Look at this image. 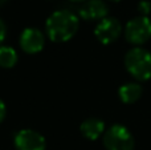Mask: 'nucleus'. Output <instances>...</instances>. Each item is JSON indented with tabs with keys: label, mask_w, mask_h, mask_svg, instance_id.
<instances>
[{
	"label": "nucleus",
	"mask_w": 151,
	"mask_h": 150,
	"mask_svg": "<svg viewBox=\"0 0 151 150\" xmlns=\"http://www.w3.org/2000/svg\"><path fill=\"white\" fill-rule=\"evenodd\" d=\"M78 27V17L68 9H58L53 12L45 24L48 37L55 43H64L70 40L77 33Z\"/></svg>",
	"instance_id": "obj_1"
},
{
	"label": "nucleus",
	"mask_w": 151,
	"mask_h": 150,
	"mask_svg": "<svg viewBox=\"0 0 151 150\" xmlns=\"http://www.w3.org/2000/svg\"><path fill=\"white\" fill-rule=\"evenodd\" d=\"M126 71L137 81L151 79V53L142 47H134L125 56Z\"/></svg>",
	"instance_id": "obj_2"
},
{
	"label": "nucleus",
	"mask_w": 151,
	"mask_h": 150,
	"mask_svg": "<svg viewBox=\"0 0 151 150\" xmlns=\"http://www.w3.org/2000/svg\"><path fill=\"white\" fill-rule=\"evenodd\" d=\"M104 145L107 150H134L135 142L127 128L115 124L104 133Z\"/></svg>",
	"instance_id": "obj_3"
},
{
	"label": "nucleus",
	"mask_w": 151,
	"mask_h": 150,
	"mask_svg": "<svg viewBox=\"0 0 151 150\" xmlns=\"http://www.w3.org/2000/svg\"><path fill=\"white\" fill-rule=\"evenodd\" d=\"M125 37L130 44L141 47L151 39V20L146 16H137L127 21L125 27Z\"/></svg>",
	"instance_id": "obj_4"
},
{
	"label": "nucleus",
	"mask_w": 151,
	"mask_h": 150,
	"mask_svg": "<svg viewBox=\"0 0 151 150\" xmlns=\"http://www.w3.org/2000/svg\"><path fill=\"white\" fill-rule=\"evenodd\" d=\"M122 31V24L119 23L118 19L105 17L97 24L96 29H94V35H96L97 40L99 43L107 45L114 43L115 40H118Z\"/></svg>",
	"instance_id": "obj_5"
},
{
	"label": "nucleus",
	"mask_w": 151,
	"mask_h": 150,
	"mask_svg": "<svg viewBox=\"0 0 151 150\" xmlns=\"http://www.w3.org/2000/svg\"><path fill=\"white\" fill-rule=\"evenodd\" d=\"M15 146L17 150H45V140L40 133L24 129L15 136Z\"/></svg>",
	"instance_id": "obj_6"
},
{
	"label": "nucleus",
	"mask_w": 151,
	"mask_h": 150,
	"mask_svg": "<svg viewBox=\"0 0 151 150\" xmlns=\"http://www.w3.org/2000/svg\"><path fill=\"white\" fill-rule=\"evenodd\" d=\"M44 35L37 28H25L20 36L21 49L27 53H37L44 48Z\"/></svg>",
	"instance_id": "obj_7"
},
{
	"label": "nucleus",
	"mask_w": 151,
	"mask_h": 150,
	"mask_svg": "<svg viewBox=\"0 0 151 150\" xmlns=\"http://www.w3.org/2000/svg\"><path fill=\"white\" fill-rule=\"evenodd\" d=\"M109 8L104 0H88L80 7L78 13L83 20H99L107 17Z\"/></svg>",
	"instance_id": "obj_8"
},
{
	"label": "nucleus",
	"mask_w": 151,
	"mask_h": 150,
	"mask_svg": "<svg viewBox=\"0 0 151 150\" xmlns=\"http://www.w3.org/2000/svg\"><path fill=\"white\" fill-rule=\"evenodd\" d=\"M143 88L139 82H126L118 89V96L123 104H134L142 97Z\"/></svg>",
	"instance_id": "obj_9"
},
{
	"label": "nucleus",
	"mask_w": 151,
	"mask_h": 150,
	"mask_svg": "<svg viewBox=\"0 0 151 150\" xmlns=\"http://www.w3.org/2000/svg\"><path fill=\"white\" fill-rule=\"evenodd\" d=\"M81 133L85 136L88 140H97L105 133V124L99 118H88L81 124Z\"/></svg>",
	"instance_id": "obj_10"
},
{
	"label": "nucleus",
	"mask_w": 151,
	"mask_h": 150,
	"mask_svg": "<svg viewBox=\"0 0 151 150\" xmlns=\"http://www.w3.org/2000/svg\"><path fill=\"white\" fill-rule=\"evenodd\" d=\"M17 63V53L13 48L0 47V66L1 68H12Z\"/></svg>",
	"instance_id": "obj_11"
},
{
	"label": "nucleus",
	"mask_w": 151,
	"mask_h": 150,
	"mask_svg": "<svg viewBox=\"0 0 151 150\" xmlns=\"http://www.w3.org/2000/svg\"><path fill=\"white\" fill-rule=\"evenodd\" d=\"M137 9L139 12V16H146L149 17V15L151 13V3L149 0H141L137 5Z\"/></svg>",
	"instance_id": "obj_12"
},
{
	"label": "nucleus",
	"mask_w": 151,
	"mask_h": 150,
	"mask_svg": "<svg viewBox=\"0 0 151 150\" xmlns=\"http://www.w3.org/2000/svg\"><path fill=\"white\" fill-rule=\"evenodd\" d=\"M5 33H7V27H5L4 21L0 19V43H3V40L5 39Z\"/></svg>",
	"instance_id": "obj_13"
},
{
	"label": "nucleus",
	"mask_w": 151,
	"mask_h": 150,
	"mask_svg": "<svg viewBox=\"0 0 151 150\" xmlns=\"http://www.w3.org/2000/svg\"><path fill=\"white\" fill-rule=\"evenodd\" d=\"M5 113H7V110H5V105H4V102L0 100V122L4 120Z\"/></svg>",
	"instance_id": "obj_14"
},
{
	"label": "nucleus",
	"mask_w": 151,
	"mask_h": 150,
	"mask_svg": "<svg viewBox=\"0 0 151 150\" xmlns=\"http://www.w3.org/2000/svg\"><path fill=\"white\" fill-rule=\"evenodd\" d=\"M70 1H76V3H81V1H88V0H70Z\"/></svg>",
	"instance_id": "obj_15"
},
{
	"label": "nucleus",
	"mask_w": 151,
	"mask_h": 150,
	"mask_svg": "<svg viewBox=\"0 0 151 150\" xmlns=\"http://www.w3.org/2000/svg\"><path fill=\"white\" fill-rule=\"evenodd\" d=\"M7 1H8V0H0V7H1L4 3H7Z\"/></svg>",
	"instance_id": "obj_16"
},
{
	"label": "nucleus",
	"mask_w": 151,
	"mask_h": 150,
	"mask_svg": "<svg viewBox=\"0 0 151 150\" xmlns=\"http://www.w3.org/2000/svg\"><path fill=\"white\" fill-rule=\"evenodd\" d=\"M110 1H114V3H118V1H121V0H110Z\"/></svg>",
	"instance_id": "obj_17"
}]
</instances>
